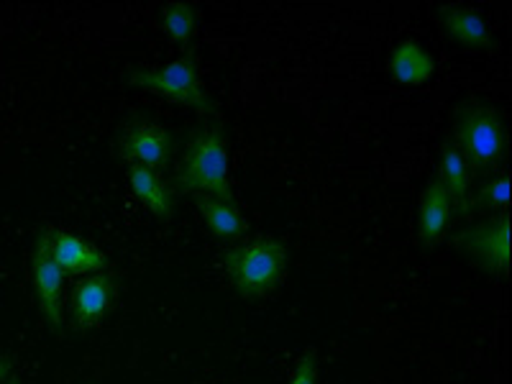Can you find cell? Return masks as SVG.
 Instances as JSON below:
<instances>
[{
  "label": "cell",
  "instance_id": "1",
  "mask_svg": "<svg viewBox=\"0 0 512 384\" xmlns=\"http://www.w3.org/2000/svg\"><path fill=\"white\" fill-rule=\"evenodd\" d=\"M464 157L466 169L477 177L500 175L507 162V126L495 105L466 100L454 113V139H451Z\"/></svg>",
  "mask_w": 512,
  "mask_h": 384
},
{
  "label": "cell",
  "instance_id": "2",
  "mask_svg": "<svg viewBox=\"0 0 512 384\" xmlns=\"http://www.w3.org/2000/svg\"><path fill=\"white\" fill-rule=\"evenodd\" d=\"M172 187L177 192H190V195L203 192L226 203H236L228 177V146L221 126L213 123L192 131L177 164Z\"/></svg>",
  "mask_w": 512,
  "mask_h": 384
},
{
  "label": "cell",
  "instance_id": "3",
  "mask_svg": "<svg viewBox=\"0 0 512 384\" xmlns=\"http://www.w3.org/2000/svg\"><path fill=\"white\" fill-rule=\"evenodd\" d=\"M221 259L233 290L244 300L272 295L287 274V249L274 236H256L249 244L223 251Z\"/></svg>",
  "mask_w": 512,
  "mask_h": 384
},
{
  "label": "cell",
  "instance_id": "4",
  "mask_svg": "<svg viewBox=\"0 0 512 384\" xmlns=\"http://www.w3.org/2000/svg\"><path fill=\"white\" fill-rule=\"evenodd\" d=\"M126 82L131 88L164 95V98L175 100L177 105H185L203 116L213 113V103L200 85L198 64L192 54H185L182 59H175L167 67H157V70H131L126 75Z\"/></svg>",
  "mask_w": 512,
  "mask_h": 384
},
{
  "label": "cell",
  "instance_id": "5",
  "mask_svg": "<svg viewBox=\"0 0 512 384\" xmlns=\"http://www.w3.org/2000/svg\"><path fill=\"white\" fill-rule=\"evenodd\" d=\"M454 246L487 274H507L510 267V213L502 210L454 233Z\"/></svg>",
  "mask_w": 512,
  "mask_h": 384
},
{
  "label": "cell",
  "instance_id": "6",
  "mask_svg": "<svg viewBox=\"0 0 512 384\" xmlns=\"http://www.w3.org/2000/svg\"><path fill=\"white\" fill-rule=\"evenodd\" d=\"M172 134L164 126L146 121H134L123 128L116 139L118 159L128 164H141L162 175L172 162Z\"/></svg>",
  "mask_w": 512,
  "mask_h": 384
},
{
  "label": "cell",
  "instance_id": "7",
  "mask_svg": "<svg viewBox=\"0 0 512 384\" xmlns=\"http://www.w3.org/2000/svg\"><path fill=\"white\" fill-rule=\"evenodd\" d=\"M52 228H39L34 241V254H31V272H34V292L41 315L47 318L54 331H62V285L64 272L59 269L57 259L52 254V241H49Z\"/></svg>",
  "mask_w": 512,
  "mask_h": 384
},
{
  "label": "cell",
  "instance_id": "8",
  "mask_svg": "<svg viewBox=\"0 0 512 384\" xmlns=\"http://www.w3.org/2000/svg\"><path fill=\"white\" fill-rule=\"evenodd\" d=\"M118 280L116 274L98 272L82 277L75 282L70 297V326L77 333H88L103 323V318L111 313L116 303Z\"/></svg>",
  "mask_w": 512,
  "mask_h": 384
},
{
  "label": "cell",
  "instance_id": "9",
  "mask_svg": "<svg viewBox=\"0 0 512 384\" xmlns=\"http://www.w3.org/2000/svg\"><path fill=\"white\" fill-rule=\"evenodd\" d=\"M49 241H52V254L57 259L59 269L72 277H88V274L105 272L111 267V259L90 246L88 241H82L75 233H67L62 228H52L49 231Z\"/></svg>",
  "mask_w": 512,
  "mask_h": 384
},
{
  "label": "cell",
  "instance_id": "10",
  "mask_svg": "<svg viewBox=\"0 0 512 384\" xmlns=\"http://www.w3.org/2000/svg\"><path fill=\"white\" fill-rule=\"evenodd\" d=\"M436 177L441 180L443 190L451 203V216L466 218L469 216V195H472V175L466 169L464 157L459 154L451 139L443 141L441 146V164H438Z\"/></svg>",
  "mask_w": 512,
  "mask_h": 384
},
{
  "label": "cell",
  "instance_id": "11",
  "mask_svg": "<svg viewBox=\"0 0 512 384\" xmlns=\"http://www.w3.org/2000/svg\"><path fill=\"white\" fill-rule=\"evenodd\" d=\"M438 21L448 39L469 49H492L495 36L484 24L482 13L466 6H441L438 8Z\"/></svg>",
  "mask_w": 512,
  "mask_h": 384
},
{
  "label": "cell",
  "instance_id": "12",
  "mask_svg": "<svg viewBox=\"0 0 512 384\" xmlns=\"http://www.w3.org/2000/svg\"><path fill=\"white\" fill-rule=\"evenodd\" d=\"M451 203H448V195L443 190L441 180L436 175L428 180L423 195H420L418 205V236L423 246H436L446 233L448 221H451Z\"/></svg>",
  "mask_w": 512,
  "mask_h": 384
},
{
  "label": "cell",
  "instance_id": "13",
  "mask_svg": "<svg viewBox=\"0 0 512 384\" xmlns=\"http://www.w3.org/2000/svg\"><path fill=\"white\" fill-rule=\"evenodd\" d=\"M387 70L400 85H425L436 72V62L423 44H418L415 39H405L390 52Z\"/></svg>",
  "mask_w": 512,
  "mask_h": 384
},
{
  "label": "cell",
  "instance_id": "14",
  "mask_svg": "<svg viewBox=\"0 0 512 384\" xmlns=\"http://www.w3.org/2000/svg\"><path fill=\"white\" fill-rule=\"evenodd\" d=\"M128 182H131L136 198L152 210L159 221H169L175 216V192L162 180V175L141 167V164H128Z\"/></svg>",
  "mask_w": 512,
  "mask_h": 384
},
{
  "label": "cell",
  "instance_id": "15",
  "mask_svg": "<svg viewBox=\"0 0 512 384\" xmlns=\"http://www.w3.org/2000/svg\"><path fill=\"white\" fill-rule=\"evenodd\" d=\"M192 203H195L200 218L208 223V228L216 233L218 239L236 241L244 236L246 223L233 203L218 200L213 198V195H203V192H195V195H192Z\"/></svg>",
  "mask_w": 512,
  "mask_h": 384
},
{
  "label": "cell",
  "instance_id": "16",
  "mask_svg": "<svg viewBox=\"0 0 512 384\" xmlns=\"http://www.w3.org/2000/svg\"><path fill=\"white\" fill-rule=\"evenodd\" d=\"M507 200H510V177L502 169L500 175L489 177L477 187L474 195H469V213H502L507 210Z\"/></svg>",
  "mask_w": 512,
  "mask_h": 384
},
{
  "label": "cell",
  "instance_id": "17",
  "mask_svg": "<svg viewBox=\"0 0 512 384\" xmlns=\"http://www.w3.org/2000/svg\"><path fill=\"white\" fill-rule=\"evenodd\" d=\"M195 24H198V16H195V6L190 3H169L162 11V26L169 34V39L175 41L177 47L190 52L192 36H195Z\"/></svg>",
  "mask_w": 512,
  "mask_h": 384
},
{
  "label": "cell",
  "instance_id": "18",
  "mask_svg": "<svg viewBox=\"0 0 512 384\" xmlns=\"http://www.w3.org/2000/svg\"><path fill=\"white\" fill-rule=\"evenodd\" d=\"M290 384H318V356H315L313 349L305 351V354L297 359V367Z\"/></svg>",
  "mask_w": 512,
  "mask_h": 384
},
{
  "label": "cell",
  "instance_id": "19",
  "mask_svg": "<svg viewBox=\"0 0 512 384\" xmlns=\"http://www.w3.org/2000/svg\"><path fill=\"white\" fill-rule=\"evenodd\" d=\"M11 369H13V359L11 356H0V384H6V377L8 374H11Z\"/></svg>",
  "mask_w": 512,
  "mask_h": 384
},
{
  "label": "cell",
  "instance_id": "20",
  "mask_svg": "<svg viewBox=\"0 0 512 384\" xmlns=\"http://www.w3.org/2000/svg\"><path fill=\"white\" fill-rule=\"evenodd\" d=\"M8 384H21V379H11V382H8Z\"/></svg>",
  "mask_w": 512,
  "mask_h": 384
}]
</instances>
